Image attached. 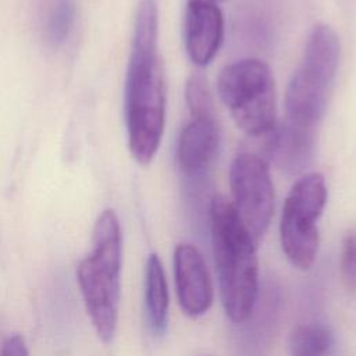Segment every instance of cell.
Returning <instances> with one entry per match:
<instances>
[{
    "label": "cell",
    "instance_id": "7c38bea8",
    "mask_svg": "<svg viewBox=\"0 0 356 356\" xmlns=\"http://www.w3.org/2000/svg\"><path fill=\"white\" fill-rule=\"evenodd\" d=\"M145 303L150 328L154 334H163L168 323V285L163 264L156 253L149 254L145 273Z\"/></svg>",
    "mask_w": 356,
    "mask_h": 356
},
{
    "label": "cell",
    "instance_id": "ba28073f",
    "mask_svg": "<svg viewBox=\"0 0 356 356\" xmlns=\"http://www.w3.org/2000/svg\"><path fill=\"white\" fill-rule=\"evenodd\" d=\"M174 278L179 306L191 317L204 314L213 303V284L202 253L191 243L174 250Z\"/></svg>",
    "mask_w": 356,
    "mask_h": 356
},
{
    "label": "cell",
    "instance_id": "9c48e42d",
    "mask_svg": "<svg viewBox=\"0 0 356 356\" xmlns=\"http://www.w3.org/2000/svg\"><path fill=\"white\" fill-rule=\"evenodd\" d=\"M184 36L196 65L204 67L216 57L224 38V15L216 0H188Z\"/></svg>",
    "mask_w": 356,
    "mask_h": 356
},
{
    "label": "cell",
    "instance_id": "30bf717a",
    "mask_svg": "<svg viewBox=\"0 0 356 356\" xmlns=\"http://www.w3.org/2000/svg\"><path fill=\"white\" fill-rule=\"evenodd\" d=\"M218 147L216 118H192L181 131L177 147L179 170L186 175L203 172L214 160Z\"/></svg>",
    "mask_w": 356,
    "mask_h": 356
},
{
    "label": "cell",
    "instance_id": "3957f363",
    "mask_svg": "<svg viewBox=\"0 0 356 356\" xmlns=\"http://www.w3.org/2000/svg\"><path fill=\"white\" fill-rule=\"evenodd\" d=\"M122 239L111 209L102 211L93 228V249L81 260L76 278L97 337L110 343L115 335L120 305Z\"/></svg>",
    "mask_w": 356,
    "mask_h": 356
},
{
    "label": "cell",
    "instance_id": "277c9868",
    "mask_svg": "<svg viewBox=\"0 0 356 356\" xmlns=\"http://www.w3.org/2000/svg\"><path fill=\"white\" fill-rule=\"evenodd\" d=\"M338 63L339 40L335 31L328 25H317L307 39L302 64L286 88L285 122L317 131L327 110Z\"/></svg>",
    "mask_w": 356,
    "mask_h": 356
},
{
    "label": "cell",
    "instance_id": "ac0fdd59",
    "mask_svg": "<svg viewBox=\"0 0 356 356\" xmlns=\"http://www.w3.org/2000/svg\"><path fill=\"white\" fill-rule=\"evenodd\" d=\"M216 1H217V3H218V1H225V0H216Z\"/></svg>",
    "mask_w": 356,
    "mask_h": 356
},
{
    "label": "cell",
    "instance_id": "5bb4252c",
    "mask_svg": "<svg viewBox=\"0 0 356 356\" xmlns=\"http://www.w3.org/2000/svg\"><path fill=\"white\" fill-rule=\"evenodd\" d=\"M74 21V0H50L44 21V38L47 43L54 47L63 44L70 36Z\"/></svg>",
    "mask_w": 356,
    "mask_h": 356
},
{
    "label": "cell",
    "instance_id": "6da1fadb",
    "mask_svg": "<svg viewBox=\"0 0 356 356\" xmlns=\"http://www.w3.org/2000/svg\"><path fill=\"white\" fill-rule=\"evenodd\" d=\"M159 11L140 0L125 81V122L131 154L139 164L156 156L165 125V76L159 56Z\"/></svg>",
    "mask_w": 356,
    "mask_h": 356
},
{
    "label": "cell",
    "instance_id": "2e32d148",
    "mask_svg": "<svg viewBox=\"0 0 356 356\" xmlns=\"http://www.w3.org/2000/svg\"><path fill=\"white\" fill-rule=\"evenodd\" d=\"M339 273L343 285L348 289L356 286V234L348 232L342 241Z\"/></svg>",
    "mask_w": 356,
    "mask_h": 356
},
{
    "label": "cell",
    "instance_id": "8fae6325",
    "mask_svg": "<svg viewBox=\"0 0 356 356\" xmlns=\"http://www.w3.org/2000/svg\"><path fill=\"white\" fill-rule=\"evenodd\" d=\"M316 131L298 128L285 121L274 129L270 153L275 165L291 175L303 172L312 163Z\"/></svg>",
    "mask_w": 356,
    "mask_h": 356
},
{
    "label": "cell",
    "instance_id": "8992f818",
    "mask_svg": "<svg viewBox=\"0 0 356 356\" xmlns=\"http://www.w3.org/2000/svg\"><path fill=\"white\" fill-rule=\"evenodd\" d=\"M325 203L327 185L318 172L302 175L284 202L280 239L286 259L296 268L309 270L316 260L320 245L317 221Z\"/></svg>",
    "mask_w": 356,
    "mask_h": 356
},
{
    "label": "cell",
    "instance_id": "7a4b0ae2",
    "mask_svg": "<svg viewBox=\"0 0 356 356\" xmlns=\"http://www.w3.org/2000/svg\"><path fill=\"white\" fill-rule=\"evenodd\" d=\"M209 214L221 302L229 320L243 323L259 293L256 242L227 197L213 196Z\"/></svg>",
    "mask_w": 356,
    "mask_h": 356
},
{
    "label": "cell",
    "instance_id": "52a82bcc",
    "mask_svg": "<svg viewBox=\"0 0 356 356\" xmlns=\"http://www.w3.org/2000/svg\"><path fill=\"white\" fill-rule=\"evenodd\" d=\"M232 204L257 243L268 229L274 211V186L267 163L250 152H241L229 167Z\"/></svg>",
    "mask_w": 356,
    "mask_h": 356
},
{
    "label": "cell",
    "instance_id": "e0dca14e",
    "mask_svg": "<svg viewBox=\"0 0 356 356\" xmlns=\"http://www.w3.org/2000/svg\"><path fill=\"white\" fill-rule=\"evenodd\" d=\"M0 356H29L24 337L19 334L8 337L1 343Z\"/></svg>",
    "mask_w": 356,
    "mask_h": 356
},
{
    "label": "cell",
    "instance_id": "4fadbf2b",
    "mask_svg": "<svg viewBox=\"0 0 356 356\" xmlns=\"http://www.w3.org/2000/svg\"><path fill=\"white\" fill-rule=\"evenodd\" d=\"M334 343V334L327 325L318 323L299 324L291 334V356H328Z\"/></svg>",
    "mask_w": 356,
    "mask_h": 356
},
{
    "label": "cell",
    "instance_id": "9a60e30c",
    "mask_svg": "<svg viewBox=\"0 0 356 356\" xmlns=\"http://www.w3.org/2000/svg\"><path fill=\"white\" fill-rule=\"evenodd\" d=\"M185 100L192 118H216L213 95L202 74L189 76L185 86Z\"/></svg>",
    "mask_w": 356,
    "mask_h": 356
},
{
    "label": "cell",
    "instance_id": "5b68a950",
    "mask_svg": "<svg viewBox=\"0 0 356 356\" xmlns=\"http://www.w3.org/2000/svg\"><path fill=\"white\" fill-rule=\"evenodd\" d=\"M217 90L238 128L250 136L274 131L277 92L270 67L259 58H242L225 65Z\"/></svg>",
    "mask_w": 356,
    "mask_h": 356
}]
</instances>
